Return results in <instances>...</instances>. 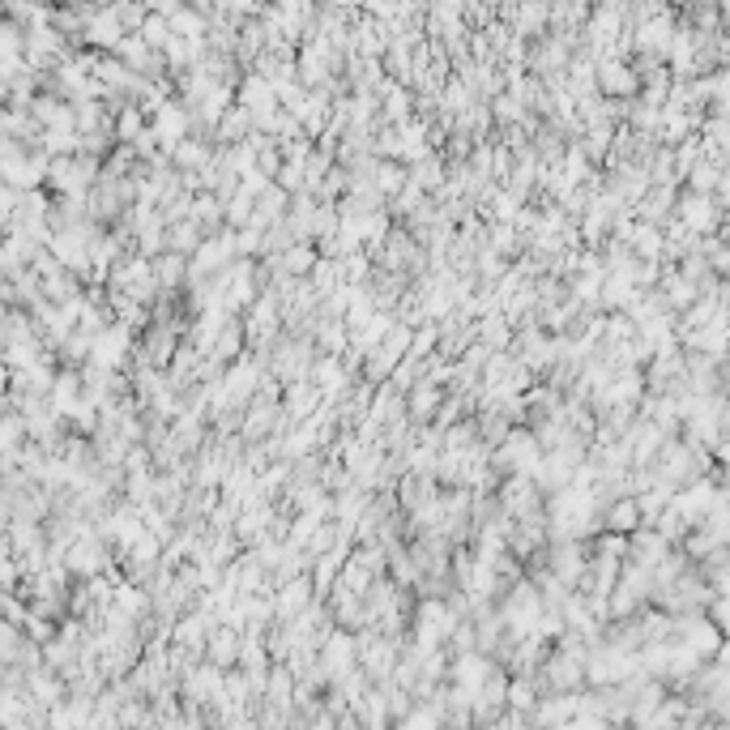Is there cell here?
Listing matches in <instances>:
<instances>
[{
  "label": "cell",
  "mask_w": 730,
  "mask_h": 730,
  "mask_svg": "<svg viewBox=\"0 0 730 730\" xmlns=\"http://www.w3.org/2000/svg\"><path fill=\"white\" fill-rule=\"evenodd\" d=\"M240 637H244V632L235 624L218 620L210 632H205V662L218 666V671H231L235 658H240Z\"/></svg>",
  "instance_id": "6da1fadb"
},
{
  "label": "cell",
  "mask_w": 730,
  "mask_h": 730,
  "mask_svg": "<svg viewBox=\"0 0 730 730\" xmlns=\"http://www.w3.org/2000/svg\"><path fill=\"white\" fill-rule=\"evenodd\" d=\"M244 351H248V333H244V321H235V316H227V321H222V329H218L214 338H210V351H205V355H210V359H218L222 368H227V363H235V359H240Z\"/></svg>",
  "instance_id": "7a4b0ae2"
},
{
  "label": "cell",
  "mask_w": 730,
  "mask_h": 730,
  "mask_svg": "<svg viewBox=\"0 0 730 730\" xmlns=\"http://www.w3.org/2000/svg\"><path fill=\"white\" fill-rule=\"evenodd\" d=\"M291 692H295V671L287 666V658H274L261 679V701L282 709V705H291Z\"/></svg>",
  "instance_id": "3957f363"
},
{
  "label": "cell",
  "mask_w": 730,
  "mask_h": 730,
  "mask_svg": "<svg viewBox=\"0 0 730 730\" xmlns=\"http://www.w3.org/2000/svg\"><path fill=\"white\" fill-rule=\"evenodd\" d=\"M598 82H602L598 90L607 94V99H632V94L641 90V77L632 73L624 60H607V65L598 69Z\"/></svg>",
  "instance_id": "277c9868"
},
{
  "label": "cell",
  "mask_w": 730,
  "mask_h": 730,
  "mask_svg": "<svg viewBox=\"0 0 730 730\" xmlns=\"http://www.w3.org/2000/svg\"><path fill=\"white\" fill-rule=\"evenodd\" d=\"M252 133V111L248 107H227L222 116L214 120V146H240V141Z\"/></svg>",
  "instance_id": "5b68a950"
},
{
  "label": "cell",
  "mask_w": 730,
  "mask_h": 730,
  "mask_svg": "<svg viewBox=\"0 0 730 730\" xmlns=\"http://www.w3.org/2000/svg\"><path fill=\"white\" fill-rule=\"evenodd\" d=\"M188 218L201 227V235L210 240V235H218V231H227V218H222V201L214 197V193H193V201H188Z\"/></svg>",
  "instance_id": "8992f818"
},
{
  "label": "cell",
  "mask_w": 730,
  "mask_h": 730,
  "mask_svg": "<svg viewBox=\"0 0 730 730\" xmlns=\"http://www.w3.org/2000/svg\"><path fill=\"white\" fill-rule=\"evenodd\" d=\"M598 521H602V530H615V534H632V530L641 526V509H637V500H632V496H615L611 504H602Z\"/></svg>",
  "instance_id": "52a82bcc"
},
{
  "label": "cell",
  "mask_w": 730,
  "mask_h": 730,
  "mask_svg": "<svg viewBox=\"0 0 730 730\" xmlns=\"http://www.w3.org/2000/svg\"><path fill=\"white\" fill-rule=\"evenodd\" d=\"M201 240H205V235H201V227L188 214L184 218H171L167 227H163V248L167 252H184V257H193Z\"/></svg>",
  "instance_id": "ba28073f"
},
{
  "label": "cell",
  "mask_w": 730,
  "mask_h": 730,
  "mask_svg": "<svg viewBox=\"0 0 730 730\" xmlns=\"http://www.w3.org/2000/svg\"><path fill=\"white\" fill-rule=\"evenodd\" d=\"M316 257H321V252H316L312 240H295V244H287L278 252V269H282V274H291V278H308V269L316 265Z\"/></svg>",
  "instance_id": "9c48e42d"
},
{
  "label": "cell",
  "mask_w": 730,
  "mask_h": 730,
  "mask_svg": "<svg viewBox=\"0 0 730 730\" xmlns=\"http://www.w3.org/2000/svg\"><path fill=\"white\" fill-rule=\"evenodd\" d=\"M141 129H146L141 111H137V107H124V111H120V124H116V137H120V141H133Z\"/></svg>",
  "instance_id": "30bf717a"
}]
</instances>
